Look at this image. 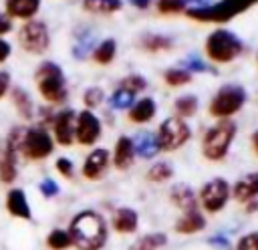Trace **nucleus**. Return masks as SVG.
<instances>
[{"label":"nucleus","mask_w":258,"mask_h":250,"mask_svg":"<svg viewBox=\"0 0 258 250\" xmlns=\"http://www.w3.org/2000/svg\"><path fill=\"white\" fill-rule=\"evenodd\" d=\"M69 236L77 250H103L107 244V224L101 214L83 210L71 220Z\"/></svg>","instance_id":"obj_1"},{"label":"nucleus","mask_w":258,"mask_h":250,"mask_svg":"<svg viewBox=\"0 0 258 250\" xmlns=\"http://www.w3.org/2000/svg\"><path fill=\"white\" fill-rule=\"evenodd\" d=\"M236 135V125L234 121L230 119H222L220 123H216L214 127H210L204 135V141H202V151L208 159L212 161H218L222 159L228 149H230V143Z\"/></svg>","instance_id":"obj_2"},{"label":"nucleus","mask_w":258,"mask_h":250,"mask_svg":"<svg viewBox=\"0 0 258 250\" xmlns=\"http://www.w3.org/2000/svg\"><path fill=\"white\" fill-rule=\"evenodd\" d=\"M256 0H220L218 4H212V6H196V8H189L185 14L189 18H196V20L224 22V20H230L232 16L240 14L242 10H246Z\"/></svg>","instance_id":"obj_3"},{"label":"nucleus","mask_w":258,"mask_h":250,"mask_svg":"<svg viewBox=\"0 0 258 250\" xmlns=\"http://www.w3.org/2000/svg\"><path fill=\"white\" fill-rule=\"evenodd\" d=\"M242 50L240 38L230 30H214L206 40V52L212 60L228 62Z\"/></svg>","instance_id":"obj_4"},{"label":"nucleus","mask_w":258,"mask_h":250,"mask_svg":"<svg viewBox=\"0 0 258 250\" xmlns=\"http://www.w3.org/2000/svg\"><path fill=\"white\" fill-rule=\"evenodd\" d=\"M36 83H38V89H40V93H42V97L46 101L58 103L67 95L62 71L54 62H42L38 67V71H36Z\"/></svg>","instance_id":"obj_5"},{"label":"nucleus","mask_w":258,"mask_h":250,"mask_svg":"<svg viewBox=\"0 0 258 250\" xmlns=\"http://www.w3.org/2000/svg\"><path fill=\"white\" fill-rule=\"evenodd\" d=\"M244 101H246V91L242 87L226 85L214 95L210 103V113L216 117H230L244 105Z\"/></svg>","instance_id":"obj_6"},{"label":"nucleus","mask_w":258,"mask_h":250,"mask_svg":"<svg viewBox=\"0 0 258 250\" xmlns=\"http://www.w3.org/2000/svg\"><path fill=\"white\" fill-rule=\"evenodd\" d=\"M187 139H189V127L183 119L169 117L159 125L157 141H159V147L163 151H173V149L181 147Z\"/></svg>","instance_id":"obj_7"},{"label":"nucleus","mask_w":258,"mask_h":250,"mask_svg":"<svg viewBox=\"0 0 258 250\" xmlns=\"http://www.w3.org/2000/svg\"><path fill=\"white\" fill-rule=\"evenodd\" d=\"M230 192H232V190H230V185H228V181H226L224 177H214V179H210V181L202 188V192H200V202H202V206H204L206 212L216 214V212L224 210V206L228 204Z\"/></svg>","instance_id":"obj_8"},{"label":"nucleus","mask_w":258,"mask_h":250,"mask_svg":"<svg viewBox=\"0 0 258 250\" xmlns=\"http://www.w3.org/2000/svg\"><path fill=\"white\" fill-rule=\"evenodd\" d=\"M20 151L28 159H42V157L50 155L52 139L44 129L32 127V129L24 131V137H22V143H20Z\"/></svg>","instance_id":"obj_9"},{"label":"nucleus","mask_w":258,"mask_h":250,"mask_svg":"<svg viewBox=\"0 0 258 250\" xmlns=\"http://www.w3.org/2000/svg\"><path fill=\"white\" fill-rule=\"evenodd\" d=\"M18 38H20V44L28 52L38 54V52L46 50V46H48V30H46L44 22H40V20L26 22L18 32Z\"/></svg>","instance_id":"obj_10"},{"label":"nucleus","mask_w":258,"mask_h":250,"mask_svg":"<svg viewBox=\"0 0 258 250\" xmlns=\"http://www.w3.org/2000/svg\"><path fill=\"white\" fill-rule=\"evenodd\" d=\"M75 135L79 139V143L83 145H93L99 135H101V123L99 119L91 113V111H81L77 125H75Z\"/></svg>","instance_id":"obj_11"},{"label":"nucleus","mask_w":258,"mask_h":250,"mask_svg":"<svg viewBox=\"0 0 258 250\" xmlns=\"http://www.w3.org/2000/svg\"><path fill=\"white\" fill-rule=\"evenodd\" d=\"M54 137L60 145H71L75 137V111L62 109L54 117Z\"/></svg>","instance_id":"obj_12"},{"label":"nucleus","mask_w":258,"mask_h":250,"mask_svg":"<svg viewBox=\"0 0 258 250\" xmlns=\"http://www.w3.org/2000/svg\"><path fill=\"white\" fill-rule=\"evenodd\" d=\"M109 165V151L107 149H93L85 163H83V175L87 179H99Z\"/></svg>","instance_id":"obj_13"},{"label":"nucleus","mask_w":258,"mask_h":250,"mask_svg":"<svg viewBox=\"0 0 258 250\" xmlns=\"http://www.w3.org/2000/svg\"><path fill=\"white\" fill-rule=\"evenodd\" d=\"M6 210L14 216V218H20V220H30L32 218V212H30V206H28V200H26V194L18 188L10 190L8 196H6Z\"/></svg>","instance_id":"obj_14"},{"label":"nucleus","mask_w":258,"mask_h":250,"mask_svg":"<svg viewBox=\"0 0 258 250\" xmlns=\"http://www.w3.org/2000/svg\"><path fill=\"white\" fill-rule=\"evenodd\" d=\"M111 224H113V230L119 234H133L139 226V216L133 208H119L115 210Z\"/></svg>","instance_id":"obj_15"},{"label":"nucleus","mask_w":258,"mask_h":250,"mask_svg":"<svg viewBox=\"0 0 258 250\" xmlns=\"http://www.w3.org/2000/svg\"><path fill=\"white\" fill-rule=\"evenodd\" d=\"M232 194H234V198H236L238 202H252V200L258 196V171L240 177V179L234 183Z\"/></svg>","instance_id":"obj_16"},{"label":"nucleus","mask_w":258,"mask_h":250,"mask_svg":"<svg viewBox=\"0 0 258 250\" xmlns=\"http://www.w3.org/2000/svg\"><path fill=\"white\" fill-rule=\"evenodd\" d=\"M173 228H175L177 234H196V232L206 228V218L202 216V212L189 210V212H183V216L177 218Z\"/></svg>","instance_id":"obj_17"},{"label":"nucleus","mask_w":258,"mask_h":250,"mask_svg":"<svg viewBox=\"0 0 258 250\" xmlns=\"http://www.w3.org/2000/svg\"><path fill=\"white\" fill-rule=\"evenodd\" d=\"M131 141H133L135 155H139V157H143V159H151L155 153L161 151L159 141H157V135H153V133L143 131V133H139V135H137L135 139H131Z\"/></svg>","instance_id":"obj_18"},{"label":"nucleus","mask_w":258,"mask_h":250,"mask_svg":"<svg viewBox=\"0 0 258 250\" xmlns=\"http://www.w3.org/2000/svg\"><path fill=\"white\" fill-rule=\"evenodd\" d=\"M135 159V149H133V141L129 137H119L115 143V151H113V163L119 169H127Z\"/></svg>","instance_id":"obj_19"},{"label":"nucleus","mask_w":258,"mask_h":250,"mask_svg":"<svg viewBox=\"0 0 258 250\" xmlns=\"http://www.w3.org/2000/svg\"><path fill=\"white\" fill-rule=\"evenodd\" d=\"M169 200H171L179 210H183V212L196 210V206H198V200H196L194 190H191L189 185H185V183L173 185L171 192H169Z\"/></svg>","instance_id":"obj_20"},{"label":"nucleus","mask_w":258,"mask_h":250,"mask_svg":"<svg viewBox=\"0 0 258 250\" xmlns=\"http://www.w3.org/2000/svg\"><path fill=\"white\" fill-rule=\"evenodd\" d=\"M167 244V236L163 232H149L137 238L127 250H159Z\"/></svg>","instance_id":"obj_21"},{"label":"nucleus","mask_w":258,"mask_h":250,"mask_svg":"<svg viewBox=\"0 0 258 250\" xmlns=\"http://www.w3.org/2000/svg\"><path fill=\"white\" fill-rule=\"evenodd\" d=\"M40 0H6V10L16 18H30L36 14Z\"/></svg>","instance_id":"obj_22"},{"label":"nucleus","mask_w":258,"mask_h":250,"mask_svg":"<svg viewBox=\"0 0 258 250\" xmlns=\"http://www.w3.org/2000/svg\"><path fill=\"white\" fill-rule=\"evenodd\" d=\"M153 115H155V103H153V99H149V97L137 101V103L131 107V111H129V119L135 121V123H145V121H149Z\"/></svg>","instance_id":"obj_23"},{"label":"nucleus","mask_w":258,"mask_h":250,"mask_svg":"<svg viewBox=\"0 0 258 250\" xmlns=\"http://www.w3.org/2000/svg\"><path fill=\"white\" fill-rule=\"evenodd\" d=\"M46 246L50 250H69L73 246V240L69 236V230H60V228L50 230L48 236H46Z\"/></svg>","instance_id":"obj_24"},{"label":"nucleus","mask_w":258,"mask_h":250,"mask_svg":"<svg viewBox=\"0 0 258 250\" xmlns=\"http://www.w3.org/2000/svg\"><path fill=\"white\" fill-rule=\"evenodd\" d=\"M171 175H173V169H171V165L165 163V161L153 163V165L149 167V171H147V179H149V181H157V183L167 181Z\"/></svg>","instance_id":"obj_25"},{"label":"nucleus","mask_w":258,"mask_h":250,"mask_svg":"<svg viewBox=\"0 0 258 250\" xmlns=\"http://www.w3.org/2000/svg\"><path fill=\"white\" fill-rule=\"evenodd\" d=\"M175 109H177V113H179L181 117H189V115H194L196 109H198V99H196L194 95H181V97L175 101Z\"/></svg>","instance_id":"obj_26"},{"label":"nucleus","mask_w":258,"mask_h":250,"mask_svg":"<svg viewBox=\"0 0 258 250\" xmlns=\"http://www.w3.org/2000/svg\"><path fill=\"white\" fill-rule=\"evenodd\" d=\"M113 56H115V40H111V38L103 40V42L95 48V58H97L99 62H111Z\"/></svg>","instance_id":"obj_27"},{"label":"nucleus","mask_w":258,"mask_h":250,"mask_svg":"<svg viewBox=\"0 0 258 250\" xmlns=\"http://www.w3.org/2000/svg\"><path fill=\"white\" fill-rule=\"evenodd\" d=\"M111 103H113V107H115V109H127V107L133 103V93L121 87V89H117V91L113 93Z\"/></svg>","instance_id":"obj_28"},{"label":"nucleus","mask_w":258,"mask_h":250,"mask_svg":"<svg viewBox=\"0 0 258 250\" xmlns=\"http://www.w3.org/2000/svg\"><path fill=\"white\" fill-rule=\"evenodd\" d=\"M87 8L97 12H113L121 8V0H95V2H87Z\"/></svg>","instance_id":"obj_29"},{"label":"nucleus","mask_w":258,"mask_h":250,"mask_svg":"<svg viewBox=\"0 0 258 250\" xmlns=\"http://www.w3.org/2000/svg\"><path fill=\"white\" fill-rule=\"evenodd\" d=\"M165 81L169 85H183L189 81V73L187 71H181V69H169L165 73Z\"/></svg>","instance_id":"obj_30"},{"label":"nucleus","mask_w":258,"mask_h":250,"mask_svg":"<svg viewBox=\"0 0 258 250\" xmlns=\"http://www.w3.org/2000/svg\"><path fill=\"white\" fill-rule=\"evenodd\" d=\"M236 250H258V232L244 234V236L238 240Z\"/></svg>","instance_id":"obj_31"},{"label":"nucleus","mask_w":258,"mask_h":250,"mask_svg":"<svg viewBox=\"0 0 258 250\" xmlns=\"http://www.w3.org/2000/svg\"><path fill=\"white\" fill-rule=\"evenodd\" d=\"M121 87L127 89V91H131V93H135V91L145 89V79L143 77H137V75H131V77H127V79L121 81Z\"/></svg>","instance_id":"obj_32"},{"label":"nucleus","mask_w":258,"mask_h":250,"mask_svg":"<svg viewBox=\"0 0 258 250\" xmlns=\"http://www.w3.org/2000/svg\"><path fill=\"white\" fill-rule=\"evenodd\" d=\"M14 101H16V105H18V111H20L24 117H30V99H28V95L22 93L20 89H16V91H14Z\"/></svg>","instance_id":"obj_33"},{"label":"nucleus","mask_w":258,"mask_h":250,"mask_svg":"<svg viewBox=\"0 0 258 250\" xmlns=\"http://www.w3.org/2000/svg\"><path fill=\"white\" fill-rule=\"evenodd\" d=\"M143 44H145L149 50H159V48L171 46V40L165 38V36H147V38L143 40Z\"/></svg>","instance_id":"obj_34"},{"label":"nucleus","mask_w":258,"mask_h":250,"mask_svg":"<svg viewBox=\"0 0 258 250\" xmlns=\"http://www.w3.org/2000/svg\"><path fill=\"white\" fill-rule=\"evenodd\" d=\"M183 6H185L183 0H159L157 2V8L161 12H179L183 10Z\"/></svg>","instance_id":"obj_35"},{"label":"nucleus","mask_w":258,"mask_h":250,"mask_svg":"<svg viewBox=\"0 0 258 250\" xmlns=\"http://www.w3.org/2000/svg\"><path fill=\"white\" fill-rule=\"evenodd\" d=\"M38 188H40V194H42L44 198H52V196H56V194H58V183H56L54 179H50V177L42 179Z\"/></svg>","instance_id":"obj_36"},{"label":"nucleus","mask_w":258,"mask_h":250,"mask_svg":"<svg viewBox=\"0 0 258 250\" xmlns=\"http://www.w3.org/2000/svg\"><path fill=\"white\" fill-rule=\"evenodd\" d=\"M101 101H103V91H101L99 87H93V89H89V91L85 93V103H87V107H97Z\"/></svg>","instance_id":"obj_37"},{"label":"nucleus","mask_w":258,"mask_h":250,"mask_svg":"<svg viewBox=\"0 0 258 250\" xmlns=\"http://www.w3.org/2000/svg\"><path fill=\"white\" fill-rule=\"evenodd\" d=\"M185 69H191V71H200V73H214L206 62H202L196 54H191L187 60H185Z\"/></svg>","instance_id":"obj_38"},{"label":"nucleus","mask_w":258,"mask_h":250,"mask_svg":"<svg viewBox=\"0 0 258 250\" xmlns=\"http://www.w3.org/2000/svg\"><path fill=\"white\" fill-rule=\"evenodd\" d=\"M208 244L214 246V248H218V250H230V240L224 234H218V236L208 238Z\"/></svg>","instance_id":"obj_39"},{"label":"nucleus","mask_w":258,"mask_h":250,"mask_svg":"<svg viewBox=\"0 0 258 250\" xmlns=\"http://www.w3.org/2000/svg\"><path fill=\"white\" fill-rule=\"evenodd\" d=\"M56 169H58L64 177H71V175H73V161L67 159V157H58V159H56Z\"/></svg>","instance_id":"obj_40"},{"label":"nucleus","mask_w":258,"mask_h":250,"mask_svg":"<svg viewBox=\"0 0 258 250\" xmlns=\"http://www.w3.org/2000/svg\"><path fill=\"white\" fill-rule=\"evenodd\" d=\"M8 85H10L8 71H0V97H4V93L8 91Z\"/></svg>","instance_id":"obj_41"},{"label":"nucleus","mask_w":258,"mask_h":250,"mask_svg":"<svg viewBox=\"0 0 258 250\" xmlns=\"http://www.w3.org/2000/svg\"><path fill=\"white\" fill-rule=\"evenodd\" d=\"M8 54H10V44H8L6 40H0V62L6 60Z\"/></svg>","instance_id":"obj_42"},{"label":"nucleus","mask_w":258,"mask_h":250,"mask_svg":"<svg viewBox=\"0 0 258 250\" xmlns=\"http://www.w3.org/2000/svg\"><path fill=\"white\" fill-rule=\"evenodd\" d=\"M10 26H12L10 20H8L4 14H0V34H6V32L10 30Z\"/></svg>","instance_id":"obj_43"},{"label":"nucleus","mask_w":258,"mask_h":250,"mask_svg":"<svg viewBox=\"0 0 258 250\" xmlns=\"http://www.w3.org/2000/svg\"><path fill=\"white\" fill-rule=\"evenodd\" d=\"M131 4H135V6H139V8H145V6L149 4V0H131Z\"/></svg>","instance_id":"obj_44"},{"label":"nucleus","mask_w":258,"mask_h":250,"mask_svg":"<svg viewBox=\"0 0 258 250\" xmlns=\"http://www.w3.org/2000/svg\"><path fill=\"white\" fill-rule=\"evenodd\" d=\"M256 210H258V202H252V204L248 202V206H246V212H256Z\"/></svg>","instance_id":"obj_45"},{"label":"nucleus","mask_w":258,"mask_h":250,"mask_svg":"<svg viewBox=\"0 0 258 250\" xmlns=\"http://www.w3.org/2000/svg\"><path fill=\"white\" fill-rule=\"evenodd\" d=\"M252 143H254V149L258 151V131H256V133L252 135Z\"/></svg>","instance_id":"obj_46"},{"label":"nucleus","mask_w":258,"mask_h":250,"mask_svg":"<svg viewBox=\"0 0 258 250\" xmlns=\"http://www.w3.org/2000/svg\"><path fill=\"white\" fill-rule=\"evenodd\" d=\"M85 2H95V0H85Z\"/></svg>","instance_id":"obj_47"}]
</instances>
